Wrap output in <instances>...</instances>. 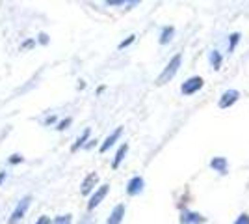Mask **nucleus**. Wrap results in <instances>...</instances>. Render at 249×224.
<instances>
[{
	"instance_id": "f257e3e1",
	"label": "nucleus",
	"mask_w": 249,
	"mask_h": 224,
	"mask_svg": "<svg viewBox=\"0 0 249 224\" xmlns=\"http://www.w3.org/2000/svg\"><path fill=\"white\" fill-rule=\"evenodd\" d=\"M180 62H182V56L180 54H175L169 62H167V65L164 67V71L160 73V77L156 79V84H167L169 81H173V77H175L177 73H178V69H180Z\"/></svg>"
},
{
	"instance_id": "f03ea898",
	"label": "nucleus",
	"mask_w": 249,
	"mask_h": 224,
	"mask_svg": "<svg viewBox=\"0 0 249 224\" xmlns=\"http://www.w3.org/2000/svg\"><path fill=\"white\" fill-rule=\"evenodd\" d=\"M203 84H205V81L201 77H190V79H186L182 82L180 92H182V96H194V94H197L199 90L203 88Z\"/></svg>"
},
{
	"instance_id": "7ed1b4c3",
	"label": "nucleus",
	"mask_w": 249,
	"mask_h": 224,
	"mask_svg": "<svg viewBox=\"0 0 249 224\" xmlns=\"http://www.w3.org/2000/svg\"><path fill=\"white\" fill-rule=\"evenodd\" d=\"M32 204V196H24L21 202L17 204V207L13 209V213H11L10 221H8V224H17L19 221H21L22 217L26 215V211H28V207H30Z\"/></svg>"
},
{
	"instance_id": "20e7f679",
	"label": "nucleus",
	"mask_w": 249,
	"mask_h": 224,
	"mask_svg": "<svg viewBox=\"0 0 249 224\" xmlns=\"http://www.w3.org/2000/svg\"><path fill=\"white\" fill-rule=\"evenodd\" d=\"M108 191H110V185H108V183L101 185V187H99V189L91 194V198H89V202H88V209H89V211H91V209H95V207H97V205H99V204L106 198Z\"/></svg>"
},
{
	"instance_id": "39448f33",
	"label": "nucleus",
	"mask_w": 249,
	"mask_h": 224,
	"mask_svg": "<svg viewBox=\"0 0 249 224\" xmlns=\"http://www.w3.org/2000/svg\"><path fill=\"white\" fill-rule=\"evenodd\" d=\"M238 99H240L238 90H227V92H223V96L219 97V108L232 107V105H234Z\"/></svg>"
},
{
	"instance_id": "423d86ee",
	"label": "nucleus",
	"mask_w": 249,
	"mask_h": 224,
	"mask_svg": "<svg viewBox=\"0 0 249 224\" xmlns=\"http://www.w3.org/2000/svg\"><path fill=\"white\" fill-rule=\"evenodd\" d=\"M143 187H145V182H143V178H140V176H134L130 182L126 183V194H128V196H138L140 192L143 191Z\"/></svg>"
},
{
	"instance_id": "0eeeda50",
	"label": "nucleus",
	"mask_w": 249,
	"mask_h": 224,
	"mask_svg": "<svg viewBox=\"0 0 249 224\" xmlns=\"http://www.w3.org/2000/svg\"><path fill=\"white\" fill-rule=\"evenodd\" d=\"M97 182H99V176H97L95 172L93 174H89V176H86V180L82 182V189H80V192H82V194H89V192H93Z\"/></svg>"
},
{
	"instance_id": "6e6552de",
	"label": "nucleus",
	"mask_w": 249,
	"mask_h": 224,
	"mask_svg": "<svg viewBox=\"0 0 249 224\" xmlns=\"http://www.w3.org/2000/svg\"><path fill=\"white\" fill-rule=\"evenodd\" d=\"M123 217H124V205L123 204H119V205H115L114 211L110 213L106 224H121L123 223Z\"/></svg>"
},
{
	"instance_id": "1a4fd4ad",
	"label": "nucleus",
	"mask_w": 249,
	"mask_h": 224,
	"mask_svg": "<svg viewBox=\"0 0 249 224\" xmlns=\"http://www.w3.org/2000/svg\"><path fill=\"white\" fill-rule=\"evenodd\" d=\"M121 133H123V129L121 127H117L114 131V133H112V135H108V137H106V140H104L103 144H101V151H108V149L112 148V146H114L115 142H117V140H119V137H121Z\"/></svg>"
},
{
	"instance_id": "9d476101",
	"label": "nucleus",
	"mask_w": 249,
	"mask_h": 224,
	"mask_svg": "<svg viewBox=\"0 0 249 224\" xmlns=\"http://www.w3.org/2000/svg\"><path fill=\"white\" fill-rule=\"evenodd\" d=\"M210 168L212 170L219 172V174H227L229 170V161L225 157H214V159L210 161Z\"/></svg>"
},
{
	"instance_id": "9b49d317",
	"label": "nucleus",
	"mask_w": 249,
	"mask_h": 224,
	"mask_svg": "<svg viewBox=\"0 0 249 224\" xmlns=\"http://www.w3.org/2000/svg\"><path fill=\"white\" fill-rule=\"evenodd\" d=\"M205 221L203 217L196 211H182V217H180V223L182 224H201Z\"/></svg>"
},
{
	"instance_id": "f8f14e48",
	"label": "nucleus",
	"mask_w": 249,
	"mask_h": 224,
	"mask_svg": "<svg viewBox=\"0 0 249 224\" xmlns=\"http://www.w3.org/2000/svg\"><path fill=\"white\" fill-rule=\"evenodd\" d=\"M126 153H128V144H121L119 149H117V153H115L114 163H112V166H114V168H119V164H121L123 159L126 157Z\"/></svg>"
},
{
	"instance_id": "ddd939ff",
	"label": "nucleus",
	"mask_w": 249,
	"mask_h": 224,
	"mask_svg": "<svg viewBox=\"0 0 249 224\" xmlns=\"http://www.w3.org/2000/svg\"><path fill=\"white\" fill-rule=\"evenodd\" d=\"M173 36H175V28H173V26H166V28H162V34H160V43H162V45H167V43L173 40Z\"/></svg>"
},
{
	"instance_id": "4468645a",
	"label": "nucleus",
	"mask_w": 249,
	"mask_h": 224,
	"mask_svg": "<svg viewBox=\"0 0 249 224\" xmlns=\"http://www.w3.org/2000/svg\"><path fill=\"white\" fill-rule=\"evenodd\" d=\"M208 60H210V65H212L214 69H219V67H221V62H223V58H221V53H219V51H212L210 56H208Z\"/></svg>"
},
{
	"instance_id": "2eb2a0df",
	"label": "nucleus",
	"mask_w": 249,
	"mask_h": 224,
	"mask_svg": "<svg viewBox=\"0 0 249 224\" xmlns=\"http://www.w3.org/2000/svg\"><path fill=\"white\" fill-rule=\"evenodd\" d=\"M89 135H91V131H89V129H86V131H84L82 135H80V137H78V139H76V142H74L73 144V151H76V149L78 148H82V146H86V140L89 139Z\"/></svg>"
},
{
	"instance_id": "dca6fc26",
	"label": "nucleus",
	"mask_w": 249,
	"mask_h": 224,
	"mask_svg": "<svg viewBox=\"0 0 249 224\" xmlns=\"http://www.w3.org/2000/svg\"><path fill=\"white\" fill-rule=\"evenodd\" d=\"M240 38H242V34L240 32H234L229 36V51H231V53L236 49V45L240 43Z\"/></svg>"
},
{
	"instance_id": "f3484780",
	"label": "nucleus",
	"mask_w": 249,
	"mask_h": 224,
	"mask_svg": "<svg viewBox=\"0 0 249 224\" xmlns=\"http://www.w3.org/2000/svg\"><path fill=\"white\" fill-rule=\"evenodd\" d=\"M134 41H136V36H134V34H132V36H128L126 40H123V41L119 43V45H117V49H119V51H123V49H126L128 45H132V43H134Z\"/></svg>"
},
{
	"instance_id": "a211bd4d",
	"label": "nucleus",
	"mask_w": 249,
	"mask_h": 224,
	"mask_svg": "<svg viewBox=\"0 0 249 224\" xmlns=\"http://www.w3.org/2000/svg\"><path fill=\"white\" fill-rule=\"evenodd\" d=\"M54 224H71V215H60V217H56Z\"/></svg>"
},
{
	"instance_id": "6ab92c4d",
	"label": "nucleus",
	"mask_w": 249,
	"mask_h": 224,
	"mask_svg": "<svg viewBox=\"0 0 249 224\" xmlns=\"http://www.w3.org/2000/svg\"><path fill=\"white\" fill-rule=\"evenodd\" d=\"M71 122H73V120H71V118H65V120H62V122H60V123H58V131H63V129H67L69 127V125H71Z\"/></svg>"
},
{
	"instance_id": "aec40b11",
	"label": "nucleus",
	"mask_w": 249,
	"mask_h": 224,
	"mask_svg": "<svg viewBox=\"0 0 249 224\" xmlns=\"http://www.w3.org/2000/svg\"><path fill=\"white\" fill-rule=\"evenodd\" d=\"M22 155H19V153H13L10 157V164H19V163H22Z\"/></svg>"
},
{
	"instance_id": "412c9836",
	"label": "nucleus",
	"mask_w": 249,
	"mask_h": 224,
	"mask_svg": "<svg viewBox=\"0 0 249 224\" xmlns=\"http://www.w3.org/2000/svg\"><path fill=\"white\" fill-rule=\"evenodd\" d=\"M234 224H249V215L248 213H242L238 219L234 221Z\"/></svg>"
},
{
	"instance_id": "4be33fe9",
	"label": "nucleus",
	"mask_w": 249,
	"mask_h": 224,
	"mask_svg": "<svg viewBox=\"0 0 249 224\" xmlns=\"http://www.w3.org/2000/svg\"><path fill=\"white\" fill-rule=\"evenodd\" d=\"M126 0H106V4L108 6H121V4H124Z\"/></svg>"
},
{
	"instance_id": "5701e85b",
	"label": "nucleus",
	"mask_w": 249,
	"mask_h": 224,
	"mask_svg": "<svg viewBox=\"0 0 249 224\" xmlns=\"http://www.w3.org/2000/svg\"><path fill=\"white\" fill-rule=\"evenodd\" d=\"M39 43H43V45H47V43H49V36H47V34H39Z\"/></svg>"
},
{
	"instance_id": "b1692460",
	"label": "nucleus",
	"mask_w": 249,
	"mask_h": 224,
	"mask_svg": "<svg viewBox=\"0 0 249 224\" xmlns=\"http://www.w3.org/2000/svg\"><path fill=\"white\" fill-rule=\"evenodd\" d=\"M36 224H51V219L43 215V217H39V221H37V223H36Z\"/></svg>"
},
{
	"instance_id": "393cba45",
	"label": "nucleus",
	"mask_w": 249,
	"mask_h": 224,
	"mask_svg": "<svg viewBox=\"0 0 249 224\" xmlns=\"http://www.w3.org/2000/svg\"><path fill=\"white\" fill-rule=\"evenodd\" d=\"M54 122H56V118L51 116V118H47V122H45V123H47V125H51V123H54Z\"/></svg>"
},
{
	"instance_id": "a878e982",
	"label": "nucleus",
	"mask_w": 249,
	"mask_h": 224,
	"mask_svg": "<svg viewBox=\"0 0 249 224\" xmlns=\"http://www.w3.org/2000/svg\"><path fill=\"white\" fill-rule=\"evenodd\" d=\"M4 180H6V172H0V185H2Z\"/></svg>"
},
{
	"instance_id": "bb28decb",
	"label": "nucleus",
	"mask_w": 249,
	"mask_h": 224,
	"mask_svg": "<svg viewBox=\"0 0 249 224\" xmlns=\"http://www.w3.org/2000/svg\"><path fill=\"white\" fill-rule=\"evenodd\" d=\"M132 2H136V0H132Z\"/></svg>"
},
{
	"instance_id": "cd10ccee",
	"label": "nucleus",
	"mask_w": 249,
	"mask_h": 224,
	"mask_svg": "<svg viewBox=\"0 0 249 224\" xmlns=\"http://www.w3.org/2000/svg\"><path fill=\"white\" fill-rule=\"evenodd\" d=\"M80 224H84V223H80Z\"/></svg>"
}]
</instances>
